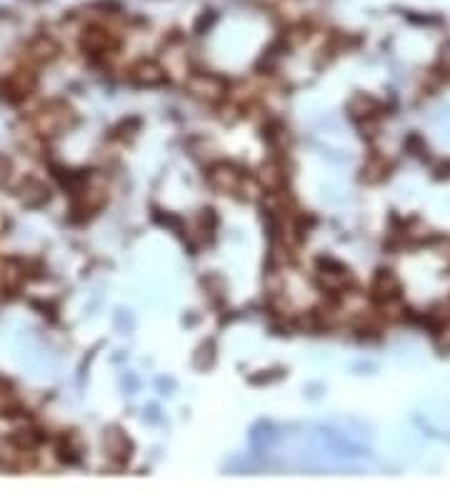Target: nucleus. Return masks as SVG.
I'll list each match as a JSON object with an SVG mask.
<instances>
[{
	"mask_svg": "<svg viewBox=\"0 0 450 495\" xmlns=\"http://www.w3.org/2000/svg\"><path fill=\"white\" fill-rule=\"evenodd\" d=\"M75 123V113L68 103L53 100V103L43 105L33 118V125L40 135H58L63 130H68Z\"/></svg>",
	"mask_w": 450,
	"mask_h": 495,
	"instance_id": "f257e3e1",
	"label": "nucleus"
},
{
	"mask_svg": "<svg viewBox=\"0 0 450 495\" xmlns=\"http://www.w3.org/2000/svg\"><path fill=\"white\" fill-rule=\"evenodd\" d=\"M190 93H193L195 98H203V100H220L225 95V83L215 75H208V73H201V75H193L188 83Z\"/></svg>",
	"mask_w": 450,
	"mask_h": 495,
	"instance_id": "f03ea898",
	"label": "nucleus"
},
{
	"mask_svg": "<svg viewBox=\"0 0 450 495\" xmlns=\"http://www.w3.org/2000/svg\"><path fill=\"white\" fill-rule=\"evenodd\" d=\"M210 183H213V188L223 190V193H235V190H240V185L245 183V178L238 168L220 163L215 165V168H210Z\"/></svg>",
	"mask_w": 450,
	"mask_h": 495,
	"instance_id": "7ed1b4c3",
	"label": "nucleus"
},
{
	"mask_svg": "<svg viewBox=\"0 0 450 495\" xmlns=\"http://www.w3.org/2000/svg\"><path fill=\"white\" fill-rule=\"evenodd\" d=\"M80 45H83V50L95 53V55L110 53V50L116 48V36L110 31H105V28H100V25H93V28H88V31L83 33Z\"/></svg>",
	"mask_w": 450,
	"mask_h": 495,
	"instance_id": "20e7f679",
	"label": "nucleus"
},
{
	"mask_svg": "<svg viewBox=\"0 0 450 495\" xmlns=\"http://www.w3.org/2000/svg\"><path fill=\"white\" fill-rule=\"evenodd\" d=\"M130 80H133V83H138V86H146V88L160 86V83L165 80V70L158 65V63L140 61L138 65L130 70Z\"/></svg>",
	"mask_w": 450,
	"mask_h": 495,
	"instance_id": "39448f33",
	"label": "nucleus"
},
{
	"mask_svg": "<svg viewBox=\"0 0 450 495\" xmlns=\"http://www.w3.org/2000/svg\"><path fill=\"white\" fill-rule=\"evenodd\" d=\"M371 293L378 303H385V300L398 298V293H401V283H398V278L390 273V270H380L371 285Z\"/></svg>",
	"mask_w": 450,
	"mask_h": 495,
	"instance_id": "423d86ee",
	"label": "nucleus"
},
{
	"mask_svg": "<svg viewBox=\"0 0 450 495\" xmlns=\"http://www.w3.org/2000/svg\"><path fill=\"white\" fill-rule=\"evenodd\" d=\"M36 73H31V70H18V73H13L10 78H8V95H10L13 100H23L28 98L33 91H36Z\"/></svg>",
	"mask_w": 450,
	"mask_h": 495,
	"instance_id": "0eeeda50",
	"label": "nucleus"
},
{
	"mask_svg": "<svg viewBox=\"0 0 450 495\" xmlns=\"http://www.w3.org/2000/svg\"><path fill=\"white\" fill-rule=\"evenodd\" d=\"M28 55H31V61L36 63H48L58 55V43L48 36H38L36 40L28 45Z\"/></svg>",
	"mask_w": 450,
	"mask_h": 495,
	"instance_id": "6e6552de",
	"label": "nucleus"
},
{
	"mask_svg": "<svg viewBox=\"0 0 450 495\" xmlns=\"http://www.w3.org/2000/svg\"><path fill=\"white\" fill-rule=\"evenodd\" d=\"M20 201L25 203V205H31V208H38V205H43L45 201H48V188H45L40 180H25L23 185H20Z\"/></svg>",
	"mask_w": 450,
	"mask_h": 495,
	"instance_id": "1a4fd4ad",
	"label": "nucleus"
},
{
	"mask_svg": "<svg viewBox=\"0 0 450 495\" xmlns=\"http://www.w3.org/2000/svg\"><path fill=\"white\" fill-rule=\"evenodd\" d=\"M23 278H25L23 265L18 260H6V265L0 270V285L6 288V290H18Z\"/></svg>",
	"mask_w": 450,
	"mask_h": 495,
	"instance_id": "9d476101",
	"label": "nucleus"
},
{
	"mask_svg": "<svg viewBox=\"0 0 450 495\" xmlns=\"http://www.w3.org/2000/svg\"><path fill=\"white\" fill-rule=\"evenodd\" d=\"M103 446H105V450L110 453V455H123V453L128 450V440L123 438L118 430H110V433H105V438H103ZM128 455V453H125Z\"/></svg>",
	"mask_w": 450,
	"mask_h": 495,
	"instance_id": "9b49d317",
	"label": "nucleus"
},
{
	"mask_svg": "<svg viewBox=\"0 0 450 495\" xmlns=\"http://www.w3.org/2000/svg\"><path fill=\"white\" fill-rule=\"evenodd\" d=\"M261 180L265 188L275 190V188H280V183H283V173H280V168H275V165H265L261 173Z\"/></svg>",
	"mask_w": 450,
	"mask_h": 495,
	"instance_id": "f8f14e48",
	"label": "nucleus"
},
{
	"mask_svg": "<svg viewBox=\"0 0 450 495\" xmlns=\"http://www.w3.org/2000/svg\"><path fill=\"white\" fill-rule=\"evenodd\" d=\"M13 443L18 446V450H31V448L38 446V435L36 430H18L13 435Z\"/></svg>",
	"mask_w": 450,
	"mask_h": 495,
	"instance_id": "ddd939ff",
	"label": "nucleus"
},
{
	"mask_svg": "<svg viewBox=\"0 0 450 495\" xmlns=\"http://www.w3.org/2000/svg\"><path fill=\"white\" fill-rule=\"evenodd\" d=\"M8 171H10V163H8V160L3 158V155H0V180H3V178L8 175Z\"/></svg>",
	"mask_w": 450,
	"mask_h": 495,
	"instance_id": "4468645a",
	"label": "nucleus"
},
{
	"mask_svg": "<svg viewBox=\"0 0 450 495\" xmlns=\"http://www.w3.org/2000/svg\"><path fill=\"white\" fill-rule=\"evenodd\" d=\"M443 63H445V68H450V45L443 48Z\"/></svg>",
	"mask_w": 450,
	"mask_h": 495,
	"instance_id": "2eb2a0df",
	"label": "nucleus"
}]
</instances>
